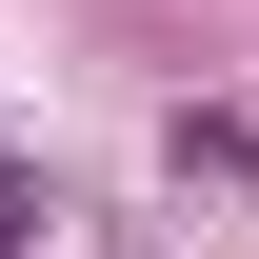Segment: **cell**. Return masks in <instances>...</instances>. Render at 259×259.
<instances>
[{
	"label": "cell",
	"mask_w": 259,
	"mask_h": 259,
	"mask_svg": "<svg viewBox=\"0 0 259 259\" xmlns=\"http://www.w3.org/2000/svg\"><path fill=\"white\" fill-rule=\"evenodd\" d=\"M20 239H40V199H20V180H0V259H20Z\"/></svg>",
	"instance_id": "6da1fadb"
}]
</instances>
